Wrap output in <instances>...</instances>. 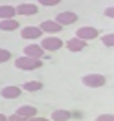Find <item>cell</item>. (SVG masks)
Listing matches in <instances>:
<instances>
[{"instance_id": "6da1fadb", "label": "cell", "mask_w": 114, "mask_h": 121, "mask_svg": "<svg viewBox=\"0 0 114 121\" xmlns=\"http://www.w3.org/2000/svg\"><path fill=\"white\" fill-rule=\"evenodd\" d=\"M41 66H42L41 59H33V57H26V55H20L18 59H15V68L22 70V72H33V70H39Z\"/></svg>"}, {"instance_id": "7a4b0ae2", "label": "cell", "mask_w": 114, "mask_h": 121, "mask_svg": "<svg viewBox=\"0 0 114 121\" xmlns=\"http://www.w3.org/2000/svg\"><path fill=\"white\" fill-rule=\"evenodd\" d=\"M81 83H83L87 88H101V86L107 83V79H105V75H101V73H87V75H83Z\"/></svg>"}, {"instance_id": "3957f363", "label": "cell", "mask_w": 114, "mask_h": 121, "mask_svg": "<svg viewBox=\"0 0 114 121\" xmlns=\"http://www.w3.org/2000/svg\"><path fill=\"white\" fill-rule=\"evenodd\" d=\"M63 42L59 37H55V35H48V37H44L42 40H41V48L44 50V52H57V50H61L63 48Z\"/></svg>"}, {"instance_id": "277c9868", "label": "cell", "mask_w": 114, "mask_h": 121, "mask_svg": "<svg viewBox=\"0 0 114 121\" xmlns=\"http://www.w3.org/2000/svg\"><path fill=\"white\" fill-rule=\"evenodd\" d=\"M99 35V30H96L94 26H81L79 30L76 31V37L81 39V40H92V39H96Z\"/></svg>"}, {"instance_id": "5b68a950", "label": "cell", "mask_w": 114, "mask_h": 121, "mask_svg": "<svg viewBox=\"0 0 114 121\" xmlns=\"http://www.w3.org/2000/svg\"><path fill=\"white\" fill-rule=\"evenodd\" d=\"M15 11L20 17H33V15H37L39 8H37V4H31V2H20L15 8Z\"/></svg>"}, {"instance_id": "8992f818", "label": "cell", "mask_w": 114, "mask_h": 121, "mask_svg": "<svg viewBox=\"0 0 114 121\" xmlns=\"http://www.w3.org/2000/svg\"><path fill=\"white\" fill-rule=\"evenodd\" d=\"M55 22L64 28V26H70V24H76L77 22V15L74 11H61L59 15L55 17Z\"/></svg>"}, {"instance_id": "52a82bcc", "label": "cell", "mask_w": 114, "mask_h": 121, "mask_svg": "<svg viewBox=\"0 0 114 121\" xmlns=\"http://www.w3.org/2000/svg\"><path fill=\"white\" fill-rule=\"evenodd\" d=\"M20 37L26 39V40H37V39L42 37V31L39 30V26H26L20 31Z\"/></svg>"}, {"instance_id": "ba28073f", "label": "cell", "mask_w": 114, "mask_h": 121, "mask_svg": "<svg viewBox=\"0 0 114 121\" xmlns=\"http://www.w3.org/2000/svg\"><path fill=\"white\" fill-rule=\"evenodd\" d=\"M39 30L42 31V33H48V35H55V33L63 31V26H59L55 20H44V22L39 26Z\"/></svg>"}, {"instance_id": "9c48e42d", "label": "cell", "mask_w": 114, "mask_h": 121, "mask_svg": "<svg viewBox=\"0 0 114 121\" xmlns=\"http://www.w3.org/2000/svg\"><path fill=\"white\" fill-rule=\"evenodd\" d=\"M20 94H22V88H20V86H15V84L4 86V88L0 90V95L4 99H17Z\"/></svg>"}, {"instance_id": "30bf717a", "label": "cell", "mask_w": 114, "mask_h": 121, "mask_svg": "<svg viewBox=\"0 0 114 121\" xmlns=\"http://www.w3.org/2000/svg\"><path fill=\"white\" fill-rule=\"evenodd\" d=\"M85 48H87V42L85 40H81V39H77V37H72L66 40V50L72 53H77V52H83Z\"/></svg>"}, {"instance_id": "8fae6325", "label": "cell", "mask_w": 114, "mask_h": 121, "mask_svg": "<svg viewBox=\"0 0 114 121\" xmlns=\"http://www.w3.org/2000/svg\"><path fill=\"white\" fill-rule=\"evenodd\" d=\"M24 55H26V57H33V59H42L44 50L39 44H28L24 48Z\"/></svg>"}, {"instance_id": "7c38bea8", "label": "cell", "mask_w": 114, "mask_h": 121, "mask_svg": "<svg viewBox=\"0 0 114 121\" xmlns=\"http://www.w3.org/2000/svg\"><path fill=\"white\" fill-rule=\"evenodd\" d=\"M20 117H24V119H30V117H35L37 116V108L33 105H20L18 108H17V112Z\"/></svg>"}, {"instance_id": "4fadbf2b", "label": "cell", "mask_w": 114, "mask_h": 121, "mask_svg": "<svg viewBox=\"0 0 114 121\" xmlns=\"http://www.w3.org/2000/svg\"><path fill=\"white\" fill-rule=\"evenodd\" d=\"M15 30H18V20L17 18L0 20V31H15Z\"/></svg>"}, {"instance_id": "5bb4252c", "label": "cell", "mask_w": 114, "mask_h": 121, "mask_svg": "<svg viewBox=\"0 0 114 121\" xmlns=\"http://www.w3.org/2000/svg\"><path fill=\"white\" fill-rule=\"evenodd\" d=\"M17 17V11L13 6H0V20H6V18H15Z\"/></svg>"}, {"instance_id": "9a60e30c", "label": "cell", "mask_w": 114, "mask_h": 121, "mask_svg": "<svg viewBox=\"0 0 114 121\" xmlns=\"http://www.w3.org/2000/svg\"><path fill=\"white\" fill-rule=\"evenodd\" d=\"M72 117V114L68 110H63V108H57L52 112V121H68Z\"/></svg>"}, {"instance_id": "2e32d148", "label": "cell", "mask_w": 114, "mask_h": 121, "mask_svg": "<svg viewBox=\"0 0 114 121\" xmlns=\"http://www.w3.org/2000/svg\"><path fill=\"white\" fill-rule=\"evenodd\" d=\"M22 90H26V92H39V90H42V83H41V81H28V83L22 84Z\"/></svg>"}, {"instance_id": "e0dca14e", "label": "cell", "mask_w": 114, "mask_h": 121, "mask_svg": "<svg viewBox=\"0 0 114 121\" xmlns=\"http://www.w3.org/2000/svg\"><path fill=\"white\" fill-rule=\"evenodd\" d=\"M101 42H103L105 48H112V46H114V35H112V31L107 33V35H103V37H101Z\"/></svg>"}, {"instance_id": "ac0fdd59", "label": "cell", "mask_w": 114, "mask_h": 121, "mask_svg": "<svg viewBox=\"0 0 114 121\" xmlns=\"http://www.w3.org/2000/svg\"><path fill=\"white\" fill-rule=\"evenodd\" d=\"M11 59V52L9 50H4V48H0V64L2 62H8Z\"/></svg>"}, {"instance_id": "d6986e66", "label": "cell", "mask_w": 114, "mask_h": 121, "mask_svg": "<svg viewBox=\"0 0 114 121\" xmlns=\"http://www.w3.org/2000/svg\"><path fill=\"white\" fill-rule=\"evenodd\" d=\"M41 6H46V8H52V6H57L61 4V0H37Z\"/></svg>"}, {"instance_id": "ffe728a7", "label": "cell", "mask_w": 114, "mask_h": 121, "mask_svg": "<svg viewBox=\"0 0 114 121\" xmlns=\"http://www.w3.org/2000/svg\"><path fill=\"white\" fill-rule=\"evenodd\" d=\"M96 121H114V116L112 114H99L96 117Z\"/></svg>"}, {"instance_id": "44dd1931", "label": "cell", "mask_w": 114, "mask_h": 121, "mask_svg": "<svg viewBox=\"0 0 114 121\" xmlns=\"http://www.w3.org/2000/svg\"><path fill=\"white\" fill-rule=\"evenodd\" d=\"M8 121H26V119L20 117L18 114H11V116H8Z\"/></svg>"}, {"instance_id": "7402d4cb", "label": "cell", "mask_w": 114, "mask_h": 121, "mask_svg": "<svg viewBox=\"0 0 114 121\" xmlns=\"http://www.w3.org/2000/svg\"><path fill=\"white\" fill-rule=\"evenodd\" d=\"M105 17H107V18H112V17H114V8H112V6L105 9Z\"/></svg>"}, {"instance_id": "603a6c76", "label": "cell", "mask_w": 114, "mask_h": 121, "mask_svg": "<svg viewBox=\"0 0 114 121\" xmlns=\"http://www.w3.org/2000/svg\"><path fill=\"white\" fill-rule=\"evenodd\" d=\"M26 121H50L48 117H39V116H35V117H30V119H26Z\"/></svg>"}, {"instance_id": "cb8c5ba5", "label": "cell", "mask_w": 114, "mask_h": 121, "mask_svg": "<svg viewBox=\"0 0 114 121\" xmlns=\"http://www.w3.org/2000/svg\"><path fill=\"white\" fill-rule=\"evenodd\" d=\"M0 121H8V116L6 114H0Z\"/></svg>"}]
</instances>
